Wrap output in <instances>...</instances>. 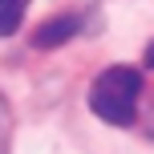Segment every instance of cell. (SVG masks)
<instances>
[{
    "label": "cell",
    "mask_w": 154,
    "mask_h": 154,
    "mask_svg": "<svg viewBox=\"0 0 154 154\" xmlns=\"http://www.w3.org/2000/svg\"><path fill=\"white\" fill-rule=\"evenodd\" d=\"M138 101H142V73L130 65H114L97 73L89 85V109L109 126H130L138 118Z\"/></svg>",
    "instance_id": "cell-1"
},
{
    "label": "cell",
    "mask_w": 154,
    "mask_h": 154,
    "mask_svg": "<svg viewBox=\"0 0 154 154\" xmlns=\"http://www.w3.org/2000/svg\"><path fill=\"white\" fill-rule=\"evenodd\" d=\"M77 32H81V16L65 12V16H53V20L41 24V29L32 32V45L37 49H57V45H65V41H73Z\"/></svg>",
    "instance_id": "cell-2"
},
{
    "label": "cell",
    "mask_w": 154,
    "mask_h": 154,
    "mask_svg": "<svg viewBox=\"0 0 154 154\" xmlns=\"http://www.w3.org/2000/svg\"><path fill=\"white\" fill-rule=\"evenodd\" d=\"M24 12H29V0H0V37H12Z\"/></svg>",
    "instance_id": "cell-3"
},
{
    "label": "cell",
    "mask_w": 154,
    "mask_h": 154,
    "mask_svg": "<svg viewBox=\"0 0 154 154\" xmlns=\"http://www.w3.org/2000/svg\"><path fill=\"white\" fill-rule=\"evenodd\" d=\"M4 146H8V114L0 106V154H4Z\"/></svg>",
    "instance_id": "cell-4"
},
{
    "label": "cell",
    "mask_w": 154,
    "mask_h": 154,
    "mask_svg": "<svg viewBox=\"0 0 154 154\" xmlns=\"http://www.w3.org/2000/svg\"><path fill=\"white\" fill-rule=\"evenodd\" d=\"M146 65H150V69H154V41H150V45H146Z\"/></svg>",
    "instance_id": "cell-5"
}]
</instances>
